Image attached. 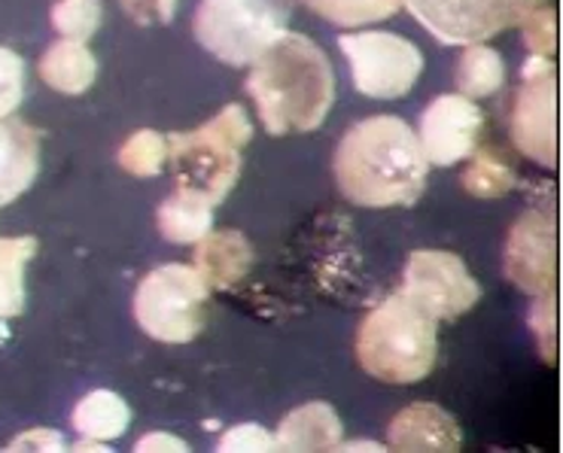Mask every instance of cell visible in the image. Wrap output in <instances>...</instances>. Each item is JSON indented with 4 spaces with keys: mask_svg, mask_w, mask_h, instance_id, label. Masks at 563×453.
I'll return each mask as SVG.
<instances>
[{
    "mask_svg": "<svg viewBox=\"0 0 563 453\" xmlns=\"http://www.w3.org/2000/svg\"><path fill=\"white\" fill-rule=\"evenodd\" d=\"M217 451L225 453H268L277 451L275 435L268 429L256 427V423H241V427H232L229 432L220 435L217 441Z\"/></svg>",
    "mask_w": 563,
    "mask_h": 453,
    "instance_id": "cell-29",
    "label": "cell"
},
{
    "mask_svg": "<svg viewBox=\"0 0 563 453\" xmlns=\"http://www.w3.org/2000/svg\"><path fill=\"white\" fill-rule=\"evenodd\" d=\"M277 0H201L192 19L196 40L225 65H253L287 31Z\"/></svg>",
    "mask_w": 563,
    "mask_h": 453,
    "instance_id": "cell-5",
    "label": "cell"
},
{
    "mask_svg": "<svg viewBox=\"0 0 563 453\" xmlns=\"http://www.w3.org/2000/svg\"><path fill=\"white\" fill-rule=\"evenodd\" d=\"M344 441V427L335 408L327 401H308L284 417L275 432L277 451H339Z\"/></svg>",
    "mask_w": 563,
    "mask_h": 453,
    "instance_id": "cell-15",
    "label": "cell"
},
{
    "mask_svg": "<svg viewBox=\"0 0 563 453\" xmlns=\"http://www.w3.org/2000/svg\"><path fill=\"white\" fill-rule=\"evenodd\" d=\"M506 79V65L499 58L497 49H490L487 43H472L463 49L457 62V89L463 98H487L503 86Z\"/></svg>",
    "mask_w": 563,
    "mask_h": 453,
    "instance_id": "cell-21",
    "label": "cell"
},
{
    "mask_svg": "<svg viewBox=\"0 0 563 453\" xmlns=\"http://www.w3.org/2000/svg\"><path fill=\"white\" fill-rule=\"evenodd\" d=\"M25 98V62L0 46V119H7Z\"/></svg>",
    "mask_w": 563,
    "mask_h": 453,
    "instance_id": "cell-26",
    "label": "cell"
},
{
    "mask_svg": "<svg viewBox=\"0 0 563 453\" xmlns=\"http://www.w3.org/2000/svg\"><path fill=\"white\" fill-rule=\"evenodd\" d=\"M515 170L494 156H475L470 168L463 170V189L475 198H503L515 189Z\"/></svg>",
    "mask_w": 563,
    "mask_h": 453,
    "instance_id": "cell-25",
    "label": "cell"
},
{
    "mask_svg": "<svg viewBox=\"0 0 563 453\" xmlns=\"http://www.w3.org/2000/svg\"><path fill=\"white\" fill-rule=\"evenodd\" d=\"M511 141L545 168L558 165V74L551 58L530 55L511 107Z\"/></svg>",
    "mask_w": 563,
    "mask_h": 453,
    "instance_id": "cell-10",
    "label": "cell"
},
{
    "mask_svg": "<svg viewBox=\"0 0 563 453\" xmlns=\"http://www.w3.org/2000/svg\"><path fill=\"white\" fill-rule=\"evenodd\" d=\"M210 286L189 265H158L137 286L134 317L146 335L162 344H186L208 317Z\"/></svg>",
    "mask_w": 563,
    "mask_h": 453,
    "instance_id": "cell-6",
    "label": "cell"
},
{
    "mask_svg": "<svg viewBox=\"0 0 563 453\" xmlns=\"http://www.w3.org/2000/svg\"><path fill=\"white\" fill-rule=\"evenodd\" d=\"M134 451L137 453H186L189 451V444L184 439H177L174 432H146L144 439L134 444Z\"/></svg>",
    "mask_w": 563,
    "mask_h": 453,
    "instance_id": "cell-31",
    "label": "cell"
},
{
    "mask_svg": "<svg viewBox=\"0 0 563 453\" xmlns=\"http://www.w3.org/2000/svg\"><path fill=\"white\" fill-rule=\"evenodd\" d=\"M158 13H162V25H168L174 19V10H177V0H156Z\"/></svg>",
    "mask_w": 563,
    "mask_h": 453,
    "instance_id": "cell-33",
    "label": "cell"
},
{
    "mask_svg": "<svg viewBox=\"0 0 563 453\" xmlns=\"http://www.w3.org/2000/svg\"><path fill=\"white\" fill-rule=\"evenodd\" d=\"M301 3L314 10L320 19L341 27L372 25L402 7V0H301Z\"/></svg>",
    "mask_w": 563,
    "mask_h": 453,
    "instance_id": "cell-22",
    "label": "cell"
},
{
    "mask_svg": "<svg viewBox=\"0 0 563 453\" xmlns=\"http://www.w3.org/2000/svg\"><path fill=\"white\" fill-rule=\"evenodd\" d=\"M168 162V137L158 131H134L129 141L119 150V165L134 174V177H156Z\"/></svg>",
    "mask_w": 563,
    "mask_h": 453,
    "instance_id": "cell-23",
    "label": "cell"
},
{
    "mask_svg": "<svg viewBox=\"0 0 563 453\" xmlns=\"http://www.w3.org/2000/svg\"><path fill=\"white\" fill-rule=\"evenodd\" d=\"M506 274L518 289L539 296L558 280V222L551 213L530 210L511 225L506 244Z\"/></svg>",
    "mask_w": 563,
    "mask_h": 453,
    "instance_id": "cell-12",
    "label": "cell"
},
{
    "mask_svg": "<svg viewBox=\"0 0 563 453\" xmlns=\"http://www.w3.org/2000/svg\"><path fill=\"white\" fill-rule=\"evenodd\" d=\"M339 46L351 62L354 86L366 98H378V101L406 98L423 74V55L418 46L390 31L341 34Z\"/></svg>",
    "mask_w": 563,
    "mask_h": 453,
    "instance_id": "cell-7",
    "label": "cell"
},
{
    "mask_svg": "<svg viewBox=\"0 0 563 453\" xmlns=\"http://www.w3.org/2000/svg\"><path fill=\"white\" fill-rule=\"evenodd\" d=\"M40 79L62 95H82L98 77V62L79 40H58L40 58Z\"/></svg>",
    "mask_w": 563,
    "mask_h": 453,
    "instance_id": "cell-18",
    "label": "cell"
},
{
    "mask_svg": "<svg viewBox=\"0 0 563 453\" xmlns=\"http://www.w3.org/2000/svg\"><path fill=\"white\" fill-rule=\"evenodd\" d=\"M533 335H537L539 353L545 356V363H554V356H558V296H554V289H545L537 296Z\"/></svg>",
    "mask_w": 563,
    "mask_h": 453,
    "instance_id": "cell-28",
    "label": "cell"
},
{
    "mask_svg": "<svg viewBox=\"0 0 563 453\" xmlns=\"http://www.w3.org/2000/svg\"><path fill=\"white\" fill-rule=\"evenodd\" d=\"M213 201L208 195L177 186L170 198L158 208V232L168 237L170 244H198L213 225Z\"/></svg>",
    "mask_w": 563,
    "mask_h": 453,
    "instance_id": "cell-17",
    "label": "cell"
},
{
    "mask_svg": "<svg viewBox=\"0 0 563 453\" xmlns=\"http://www.w3.org/2000/svg\"><path fill=\"white\" fill-rule=\"evenodd\" d=\"M101 15H104L101 0H55L49 19L65 40L86 43L101 27Z\"/></svg>",
    "mask_w": 563,
    "mask_h": 453,
    "instance_id": "cell-24",
    "label": "cell"
},
{
    "mask_svg": "<svg viewBox=\"0 0 563 453\" xmlns=\"http://www.w3.org/2000/svg\"><path fill=\"white\" fill-rule=\"evenodd\" d=\"M435 320L415 308L402 292L380 301L356 335L360 365L387 384L423 380L435 365Z\"/></svg>",
    "mask_w": 563,
    "mask_h": 453,
    "instance_id": "cell-3",
    "label": "cell"
},
{
    "mask_svg": "<svg viewBox=\"0 0 563 453\" xmlns=\"http://www.w3.org/2000/svg\"><path fill=\"white\" fill-rule=\"evenodd\" d=\"M7 338H10V329H7V320H0V344H3Z\"/></svg>",
    "mask_w": 563,
    "mask_h": 453,
    "instance_id": "cell-34",
    "label": "cell"
},
{
    "mask_svg": "<svg viewBox=\"0 0 563 453\" xmlns=\"http://www.w3.org/2000/svg\"><path fill=\"white\" fill-rule=\"evenodd\" d=\"M253 265V250L247 237L232 229L208 232L198 241L196 272L205 277L210 289H229L235 286Z\"/></svg>",
    "mask_w": 563,
    "mask_h": 453,
    "instance_id": "cell-16",
    "label": "cell"
},
{
    "mask_svg": "<svg viewBox=\"0 0 563 453\" xmlns=\"http://www.w3.org/2000/svg\"><path fill=\"white\" fill-rule=\"evenodd\" d=\"M390 448L396 451H427V453H451L460 451L463 435L454 417L442 411L439 405L418 401L408 405L390 420Z\"/></svg>",
    "mask_w": 563,
    "mask_h": 453,
    "instance_id": "cell-13",
    "label": "cell"
},
{
    "mask_svg": "<svg viewBox=\"0 0 563 453\" xmlns=\"http://www.w3.org/2000/svg\"><path fill=\"white\" fill-rule=\"evenodd\" d=\"M339 451H384V444H375V441H341Z\"/></svg>",
    "mask_w": 563,
    "mask_h": 453,
    "instance_id": "cell-32",
    "label": "cell"
},
{
    "mask_svg": "<svg viewBox=\"0 0 563 453\" xmlns=\"http://www.w3.org/2000/svg\"><path fill=\"white\" fill-rule=\"evenodd\" d=\"M408 13L448 46L485 43L499 31L521 25L542 0H402Z\"/></svg>",
    "mask_w": 563,
    "mask_h": 453,
    "instance_id": "cell-8",
    "label": "cell"
},
{
    "mask_svg": "<svg viewBox=\"0 0 563 453\" xmlns=\"http://www.w3.org/2000/svg\"><path fill=\"white\" fill-rule=\"evenodd\" d=\"M430 162L418 131L396 117L356 122L335 150V180L341 195L363 208L411 205L423 195Z\"/></svg>",
    "mask_w": 563,
    "mask_h": 453,
    "instance_id": "cell-1",
    "label": "cell"
},
{
    "mask_svg": "<svg viewBox=\"0 0 563 453\" xmlns=\"http://www.w3.org/2000/svg\"><path fill=\"white\" fill-rule=\"evenodd\" d=\"M7 451L53 453V451H65V441H62V432H55V429H31V432L15 435V439L7 444Z\"/></svg>",
    "mask_w": 563,
    "mask_h": 453,
    "instance_id": "cell-30",
    "label": "cell"
},
{
    "mask_svg": "<svg viewBox=\"0 0 563 453\" xmlns=\"http://www.w3.org/2000/svg\"><path fill=\"white\" fill-rule=\"evenodd\" d=\"M485 113L463 95H439L420 117L418 141L430 165H457L475 153Z\"/></svg>",
    "mask_w": 563,
    "mask_h": 453,
    "instance_id": "cell-11",
    "label": "cell"
},
{
    "mask_svg": "<svg viewBox=\"0 0 563 453\" xmlns=\"http://www.w3.org/2000/svg\"><path fill=\"white\" fill-rule=\"evenodd\" d=\"M247 95L268 134L314 131L335 101L332 65L314 40L284 31L250 67Z\"/></svg>",
    "mask_w": 563,
    "mask_h": 453,
    "instance_id": "cell-2",
    "label": "cell"
},
{
    "mask_svg": "<svg viewBox=\"0 0 563 453\" xmlns=\"http://www.w3.org/2000/svg\"><path fill=\"white\" fill-rule=\"evenodd\" d=\"M132 423V408L113 389H92L74 408V429L89 441L119 439Z\"/></svg>",
    "mask_w": 563,
    "mask_h": 453,
    "instance_id": "cell-19",
    "label": "cell"
},
{
    "mask_svg": "<svg viewBox=\"0 0 563 453\" xmlns=\"http://www.w3.org/2000/svg\"><path fill=\"white\" fill-rule=\"evenodd\" d=\"M34 237H0V320L25 308V265L34 256Z\"/></svg>",
    "mask_w": 563,
    "mask_h": 453,
    "instance_id": "cell-20",
    "label": "cell"
},
{
    "mask_svg": "<svg viewBox=\"0 0 563 453\" xmlns=\"http://www.w3.org/2000/svg\"><path fill=\"white\" fill-rule=\"evenodd\" d=\"M253 137L247 113L241 104H229L223 113L205 122L198 131L170 134L168 158L177 186L205 192L213 205H223L241 174V146Z\"/></svg>",
    "mask_w": 563,
    "mask_h": 453,
    "instance_id": "cell-4",
    "label": "cell"
},
{
    "mask_svg": "<svg viewBox=\"0 0 563 453\" xmlns=\"http://www.w3.org/2000/svg\"><path fill=\"white\" fill-rule=\"evenodd\" d=\"M521 25H525V43L530 53L542 55V58H551L558 53V13H554V7H537Z\"/></svg>",
    "mask_w": 563,
    "mask_h": 453,
    "instance_id": "cell-27",
    "label": "cell"
},
{
    "mask_svg": "<svg viewBox=\"0 0 563 453\" xmlns=\"http://www.w3.org/2000/svg\"><path fill=\"white\" fill-rule=\"evenodd\" d=\"M402 296L432 317V320H457L482 296V286L466 268V262L445 250H418L408 256Z\"/></svg>",
    "mask_w": 563,
    "mask_h": 453,
    "instance_id": "cell-9",
    "label": "cell"
},
{
    "mask_svg": "<svg viewBox=\"0 0 563 453\" xmlns=\"http://www.w3.org/2000/svg\"><path fill=\"white\" fill-rule=\"evenodd\" d=\"M40 170V131L0 119V208L31 189Z\"/></svg>",
    "mask_w": 563,
    "mask_h": 453,
    "instance_id": "cell-14",
    "label": "cell"
}]
</instances>
